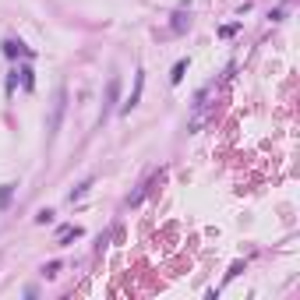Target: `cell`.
<instances>
[{
    "instance_id": "obj_1",
    "label": "cell",
    "mask_w": 300,
    "mask_h": 300,
    "mask_svg": "<svg viewBox=\"0 0 300 300\" xmlns=\"http://www.w3.org/2000/svg\"><path fill=\"white\" fill-rule=\"evenodd\" d=\"M64 109H67V92L60 89L57 92V102H53V117H50V134L60 131V120H64Z\"/></svg>"
},
{
    "instance_id": "obj_2",
    "label": "cell",
    "mask_w": 300,
    "mask_h": 300,
    "mask_svg": "<svg viewBox=\"0 0 300 300\" xmlns=\"http://www.w3.org/2000/svg\"><path fill=\"white\" fill-rule=\"evenodd\" d=\"M141 85H145V74H138V78H134V92H131V99L124 102V109H120V113H131V109L138 106V99H141Z\"/></svg>"
},
{
    "instance_id": "obj_3",
    "label": "cell",
    "mask_w": 300,
    "mask_h": 300,
    "mask_svg": "<svg viewBox=\"0 0 300 300\" xmlns=\"http://www.w3.org/2000/svg\"><path fill=\"white\" fill-rule=\"evenodd\" d=\"M11 195H14V184H4V187H0V212L11 205Z\"/></svg>"
},
{
    "instance_id": "obj_4",
    "label": "cell",
    "mask_w": 300,
    "mask_h": 300,
    "mask_svg": "<svg viewBox=\"0 0 300 300\" xmlns=\"http://www.w3.org/2000/svg\"><path fill=\"white\" fill-rule=\"evenodd\" d=\"M4 53H7V57H18V53H25V46L11 39V43H4Z\"/></svg>"
},
{
    "instance_id": "obj_5",
    "label": "cell",
    "mask_w": 300,
    "mask_h": 300,
    "mask_svg": "<svg viewBox=\"0 0 300 300\" xmlns=\"http://www.w3.org/2000/svg\"><path fill=\"white\" fill-rule=\"evenodd\" d=\"M184 71H187V64H184V60H180V64H177V67H173V85H180V78H184Z\"/></svg>"
},
{
    "instance_id": "obj_6",
    "label": "cell",
    "mask_w": 300,
    "mask_h": 300,
    "mask_svg": "<svg viewBox=\"0 0 300 300\" xmlns=\"http://www.w3.org/2000/svg\"><path fill=\"white\" fill-rule=\"evenodd\" d=\"M89 187H92V184H82V187H74V191H71V201H74V198H82V195L89 191Z\"/></svg>"
},
{
    "instance_id": "obj_7",
    "label": "cell",
    "mask_w": 300,
    "mask_h": 300,
    "mask_svg": "<svg viewBox=\"0 0 300 300\" xmlns=\"http://www.w3.org/2000/svg\"><path fill=\"white\" fill-rule=\"evenodd\" d=\"M43 272H46V276H57V272H60V261H50V265H46Z\"/></svg>"
}]
</instances>
